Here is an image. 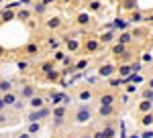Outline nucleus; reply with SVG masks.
Instances as JSON below:
<instances>
[{
    "instance_id": "nucleus-3",
    "label": "nucleus",
    "mask_w": 153,
    "mask_h": 138,
    "mask_svg": "<svg viewBox=\"0 0 153 138\" xmlns=\"http://www.w3.org/2000/svg\"><path fill=\"white\" fill-rule=\"evenodd\" d=\"M14 100H16V98H14V93H6L2 102H4V106H8V104H14Z\"/></svg>"
},
{
    "instance_id": "nucleus-19",
    "label": "nucleus",
    "mask_w": 153,
    "mask_h": 138,
    "mask_svg": "<svg viewBox=\"0 0 153 138\" xmlns=\"http://www.w3.org/2000/svg\"><path fill=\"white\" fill-rule=\"evenodd\" d=\"M80 23H82V24L88 23V16H86V14H82V16H80Z\"/></svg>"
},
{
    "instance_id": "nucleus-12",
    "label": "nucleus",
    "mask_w": 153,
    "mask_h": 138,
    "mask_svg": "<svg viewBox=\"0 0 153 138\" xmlns=\"http://www.w3.org/2000/svg\"><path fill=\"white\" fill-rule=\"evenodd\" d=\"M49 26H59V21L57 18H51V21H49Z\"/></svg>"
},
{
    "instance_id": "nucleus-21",
    "label": "nucleus",
    "mask_w": 153,
    "mask_h": 138,
    "mask_svg": "<svg viewBox=\"0 0 153 138\" xmlns=\"http://www.w3.org/2000/svg\"><path fill=\"white\" fill-rule=\"evenodd\" d=\"M76 47H78V43H76V41H70V49H71V51H74Z\"/></svg>"
},
{
    "instance_id": "nucleus-10",
    "label": "nucleus",
    "mask_w": 153,
    "mask_h": 138,
    "mask_svg": "<svg viewBox=\"0 0 153 138\" xmlns=\"http://www.w3.org/2000/svg\"><path fill=\"white\" fill-rule=\"evenodd\" d=\"M149 108H151V102H149V100H145V102L141 104V110H143V112H147Z\"/></svg>"
},
{
    "instance_id": "nucleus-8",
    "label": "nucleus",
    "mask_w": 153,
    "mask_h": 138,
    "mask_svg": "<svg viewBox=\"0 0 153 138\" xmlns=\"http://www.w3.org/2000/svg\"><path fill=\"white\" fill-rule=\"evenodd\" d=\"M102 136H104V138H112V136H114V130H112V128H106L104 132H102Z\"/></svg>"
},
{
    "instance_id": "nucleus-1",
    "label": "nucleus",
    "mask_w": 153,
    "mask_h": 138,
    "mask_svg": "<svg viewBox=\"0 0 153 138\" xmlns=\"http://www.w3.org/2000/svg\"><path fill=\"white\" fill-rule=\"evenodd\" d=\"M88 120H90V110H80V112H78V122H88Z\"/></svg>"
},
{
    "instance_id": "nucleus-22",
    "label": "nucleus",
    "mask_w": 153,
    "mask_h": 138,
    "mask_svg": "<svg viewBox=\"0 0 153 138\" xmlns=\"http://www.w3.org/2000/svg\"><path fill=\"white\" fill-rule=\"evenodd\" d=\"M21 138H29V134H23V136H21Z\"/></svg>"
},
{
    "instance_id": "nucleus-20",
    "label": "nucleus",
    "mask_w": 153,
    "mask_h": 138,
    "mask_svg": "<svg viewBox=\"0 0 153 138\" xmlns=\"http://www.w3.org/2000/svg\"><path fill=\"white\" fill-rule=\"evenodd\" d=\"M129 71H131V67H123V69H120V73H123V75H127Z\"/></svg>"
},
{
    "instance_id": "nucleus-4",
    "label": "nucleus",
    "mask_w": 153,
    "mask_h": 138,
    "mask_svg": "<svg viewBox=\"0 0 153 138\" xmlns=\"http://www.w3.org/2000/svg\"><path fill=\"white\" fill-rule=\"evenodd\" d=\"M112 71H114V67H112V65H104V67L100 69V75H110Z\"/></svg>"
},
{
    "instance_id": "nucleus-13",
    "label": "nucleus",
    "mask_w": 153,
    "mask_h": 138,
    "mask_svg": "<svg viewBox=\"0 0 153 138\" xmlns=\"http://www.w3.org/2000/svg\"><path fill=\"white\" fill-rule=\"evenodd\" d=\"M63 114H65V112H63V108H57V110H55V116H57V118H61Z\"/></svg>"
},
{
    "instance_id": "nucleus-15",
    "label": "nucleus",
    "mask_w": 153,
    "mask_h": 138,
    "mask_svg": "<svg viewBox=\"0 0 153 138\" xmlns=\"http://www.w3.org/2000/svg\"><path fill=\"white\" fill-rule=\"evenodd\" d=\"M145 98H147V100H153V90H147V92H145Z\"/></svg>"
},
{
    "instance_id": "nucleus-5",
    "label": "nucleus",
    "mask_w": 153,
    "mask_h": 138,
    "mask_svg": "<svg viewBox=\"0 0 153 138\" xmlns=\"http://www.w3.org/2000/svg\"><path fill=\"white\" fill-rule=\"evenodd\" d=\"M100 102H102V106H110V104L114 102V98H112V95H104Z\"/></svg>"
},
{
    "instance_id": "nucleus-17",
    "label": "nucleus",
    "mask_w": 153,
    "mask_h": 138,
    "mask_svg": "<svg viewBox=\"0 0 153 138\" xmlns=\"http://www.w3.org/2000/svg\"><path fill=\"white\" fill-rule=\"evenodd\" d=\"M114 53H117V55H120V53H123V45H117V47H114Z\"/></svg>"
},
{
    "instance_id": "nucleus-6",
    "label": "nucleus",
    "mask_w": 153,
    "mask_h": 138,
    "mask_svg": "<svg viewBox=\"0 0 153 138\" xmlns=\"http://www.w3.org/2000/svg\"><path fill=\"white\" fill-rule=\"evenodd\" d=\"M31 106H33V108H41V106H43V100H41V98H33V100H31Z\"/></svg>"
},
{
    "instance_id": "nucleus-9",
    "label": "nucleus",
    "mask_w": 153,
    "mask_h": 138,
    "mask_svg": "<svg viewBox=\"0 0 153 138\" xmlns=\"http://www.w3.org/2000/svg\"><path fill=\"white\" fill-rule=\"evenodd\" d=\"M110 110H112V108H110V106H100V114H102V116L110 114Z\"/></svg>"
},
{
    "instance_id": "nucleus-14",
    "label": "nucleus",
    "mask_w": 153,
    "mask_h": 138,
    "mask_svg": "<svg viewBox=\"0 0 153 138\" xmlns=\"http://www.w3.org/2000/svg\"><path fill=\"white\" fill-rule=\"evenodd\" d=\"M37 130H39V124H31L29 126V132H37Z\"/></svg>"
},
{
    "instance_id": "nucleus-16",
    "label": "nucleus",
    "mask_w": 153,
    "mask_h": 138,
    "mask_svg": "<svg viewBox=\"0 0 153 138\" xmlns=\"http://www.w3.org/2000/svg\"><path fill=\"white\" fill-rule=\"evenodd\" d=\"M129 39H131V34H129V33H125V34H123V37H120V41H123V43H127Z\"/></svg>"
},
{
    "instance_id": "nucleus-11",
    "label": "nucleus",
    "mask_w": 153,
    "mask_h": 138,
    "mask_svg": "<svg viewBox=\"0 0 153 138\" xmlns=\"http://www.w3.org/2000/svg\"><path fill=\"white\" fill-rule=\"evenodd\" d=\"M151 122H153V116L151 114H147L145 118H143V124H151Z\"/></svg>"
},
{
    "instance_id": "nucleus-7",
    "label": "nucleus",
    "mask_w": 153,
    "mask_h": 138,
    "mask_svg": "<svg viewBox=\"0 0 153 138\" xmlns=\"http://www.w3.org/2000/svg\"><path fill=\"white\" fill-rule=\"evenodd\" d=\"M10 90V81H0V92H8Z\"/></svg>"
},
{
    "instance_id": "nucleus-24",
    "label": "nucleus",
    "mask_w": 153,
    "mask_h": 138,
    "mask_svg": "<svg viewBox=\"0 0 153 138\" xmlns=\"http://www.w3.org/2000/svg\"><path fill=\"white\" fill-rule=\"evenodd\" d=\"M2 106H4V102H2V100H0V108H2Z\"/></svg>"
},
{
    "instance_id": "nucleus-23",
    "label": "nucleus",
    "mask_w": 153,
    "mask_h": 138,
    "mask_svg": "<svg viewBox=\"0 0 153 138\" xmlns=\"http://www.w3.org/2000/svg\"><path fill=\"white\" fill-rule=\"evenodd\" d=\"M149 85H151V90H153V79H151V81H149Z\"/></svg>"
},
{
    "instance_id": "nucleus-18",
    "label": "nucleus",
    "mask_w": 153,
    "mask_h": 138,
    "mask_svg": "<svg viewBox=\"0 0 153 138\" xmlns=\"http://www.w3.org/2000/svg\"><path fill=\"white\" fill-rule=\"evenodd\" d=\"M80 98H82V100H88V98H90V92H82V93H80Z\"/></svg>"
},
{
    "instance_id": "nucleus-2",
    "label": "nucleus",
    "mask_w": 153,
    "mask_h": 138,
    "mask_svg": "<svg viewBox=\"0 0 153 138\" xmlns=\"http://www.w3.org/2000/svg\"><path fill=\"white\" fill-rule=\"evenodd\" d=\"M49 114V110H39V112H33V114H29V120L31 122H35V120H39L41 116H47Z\"/></svg>"
}]
</instances>
